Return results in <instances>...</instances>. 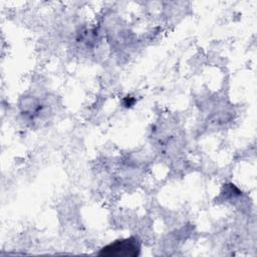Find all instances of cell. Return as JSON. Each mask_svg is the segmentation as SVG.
Returning <instances> with one entry per match:
<instances>
[{
    "label": "cell",
    "instance_id": "1",
    "mask_svg": "<svg viewBox=\"0 0 257 257\" xmlns=\"http://www.w3.org/2000/svg\"><path fill=\"white\" fill-rule=\"evenodd\" d=\"M140 243L135 237L116 240L104 246L98 255L101 256H117V257H135L140 253Z\"/></svg>",
    "mask_w": 257,
    "mask_h": 257
}]
</instances>
